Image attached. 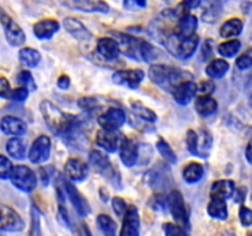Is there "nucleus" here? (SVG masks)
<instances>
[{
  "mask_svg": "<svg viewBox=\"0 0 252 236\" xmlns=\"http://www.w3.org/2000/svg\"><path fill=\"white\" fill-rule=\"evenodd\" d=\"M207 213L209 216L218 220H226L228 219V206L224 199L212 198L207 206Z\"/></svg>",
  "mask_w": 252,
  "mask_h": 236,
  "instance_id": "obj_28",
  "label": "nucleus"
},
{
  "mask_svg": "<svg viewBox=\"0 0 252 236\" xmlns=\"http://www.w3.org/2000/svg\"><path fill=\"white\" fill-rule=\"evenodd\" d=\"M148 76L153 84L169 92H172L180 84L193 79V75L189 71L166 64H153L148 70Z\"/></svg>",
  "mask_w": 252,
  "mask_h": 236,
  "instance_id": "obj_1",
  "label": "nucleus"
},
{
  "mask_svg": "<svg viewBox=\"0 0 252 236\" xmlns=\"http://www.w3.org/2000/svg\"><path fill=\"white\" fill-rule=\"evenodd\" d=\"M244 24L240 19L234 17V19L228 20L221 25L220 30H219V34L223 38H233V37L239 36L243 32Z\"/></svg>",
  "mask_w": 252,
  "mask_h": 236,
  "instance_id": "obj_29",
  "label": "nucleus"
},
{
  "mask_svg": "<svg viewBox=\"0 0 252 236\" xmlns=\"http://www.w3.org/2000/svg\"><path fill=\"white\" fill-rule=\"evenodd\" d=\"M97 123L101 129L107 132H117L126 123V112L120 107H111L98 116Z\"/></svg>",
  "mask_w": 252,
  "mask_h": 236,
  "instance_id": "obj_9",
  "label": "nucleus"
},
{
  "mask_svg": "<svg viewBox=\"0 0 252 236\" xmlns=\"http://www.w3.org/2000/svg\"><path fill=\"white\" fill-rule=\"evenodd\" d=\"M145 182L149 184L152 188H160V187H164L166 182V176L164 174H161L158 170H150L145 174Z\"/></svg>",
  "mask_w": 252,
  "mask_h": 236,
  "instance_id": "obj_37",
  "label": "nucleus"
},
{
  "mask_svg": "<svg viewBox=\"0 0 252 236\" xmlns=\"http://www.w3.org/2000/svg\"><path fill=\"white\" fill-rule=\"evenodd\" d=\"M235 193V183L231 179H219L212 184L211 197L212 198L226 199L231 198Z\"/></svg>",
  "mask_w": 252,
  "mask_h": 236,
  "instance_id": "obj_25",
  "label": "nucleus"
},
{
  "mask_svg": "<svg viewBox=\"0 0 252 236\" xmlns=\"http://www.w3.org/2000/svg\"><path fill=\"white\" fill-rule=\"evenodd\" d=\"M236 66L240 70H246V69L252 66V48H249L248 51L244 52L238 59H236Z\"/></svg>",
  "mask_w": 252,
  "mask_h": 236,
  "instance_id": "obj_44",
  "label": "nucleus"
},
{
  "mask_svg": "<svg viewBox=\"0 0 252 236\" xmlns=\"http://www.w3.org/2000/svg\"><path fill=\"white\" fill-rule=\"evenodd\" d=\"M239 219H240V223L243 226H251L252 225V210L249 209L248 206H241L239 209Z\"/></svg>",
  "mask_w": 252,
  "mask_h": 236,
  "instance_id": "obj_47",
  "label": "nucleus"
},
{
  "mask_svg": "<svg viewBox=\"0 0 252 236\" xmlns=\"http://www.w3.org/2000/svg\"><path fill=\"white\" fill-rule=\"evenodd\" d=\"M134 4L138 5V6H140V7H145V6H147V2H145V1H140V0H137V1H134Z\"/></svg>",
  "mask_w": 252,
  "mask_h": 236,
  "instance_id": "obj_57",
  "label": "nucleus"
},
{
  "mask_svg": "<svg viewBox=\"0 0 252 236\" xmlns=\"http://www.w3.org/2000/svg\"><path fill=\"white\" fill-rule=\"evenodd\" d=\"M198 92L197 88V84L193 81H185V83L180 84L179 86L174 88L172 91V96H174L175 102L179 103L181 106H187L192 100L194 98L196 93Z\"/></svg>",
  "mask_w": 252,
  "mask_h": 236,
  "instance_id": "obj_18",
  "label": "nucleus"
},
{
  "mask_svg": "<svg viewBox=\"0 0 252 236\" xmlns=\"http://www.w3.org/2000/svg\"><path fill=\"white\" fill-rule=\"evenodd\" d=\"M39 176H41L42 184H43V186H47V184L49 183V177H51L48 167H41V170H39Z\"/></svg>",
  "mask_w": 252,
  "mask_h": 236,
  "instance_id": "obj_53",
  "label": "nucleus"
},
{
  "mask_svg": "<svg viewBox=\"0 0 252 236\" xmlns=\"http://www.w3.org/2000/svg\"><path fill=\"white\" fill-rule=\"evenodd\" d=\"M10 181L19 191L30 193L37 187V176L30 167L16 165L10 175Z\"/></svg>",
  "mask_w": 252,
  "mask_h": 236,
  "instance_id": "obj_5",
  "label": "nucleus"
},
{
  "mask_svg": "<svg viewBox=\"0 0 252 236\" xmlns=\"http://www.w3.org/2000/svg\"><path fill=\"white\" fill-rule=\"evenodd\" d=\"M221 4L220 2H208V7L202 14V19L204 22H216L217 19L220 16Z\"/></svg>",
  "mask_w": 252,
  "mask_h": 236,
  "instance_id": "obj_38",
  "label": "nucleus"
},
{
  "mask_svg": "<svg viewBox=\"0 0 252 236\" xmlns=\"http://www.w3.org/2000/svg\"><path fill=\"white\" fill-rule=\"evenodd\" d=\"M157 149H158V151L160 152V155H161V156L164 157V159L166 160L169 164H171V165L176 164L177 162L176 154H175V151L172 150V148L170 147V144L166 142V140H164V139L158 140Z\"/></svg>",
  "mask_w": 252,
  "mask_h": 236,
  "instance_id": "obj_36",
  "label": "nucleus"
},
{
  "mask_svg": "<svg viewBox=\"0 0 252 236\" xmlns=\"http://www.w3.org/2000/svg\"><path fill=\"white\" fill-rule=\"evenodd\" d=\"M245 155H246V160H248V161L252 165V140L250 143H249L248 147H246Z\"/></svg>",
  "mask_w": 252,
  "mask_h": 236,
  "instance_id": "obj_55",
  "label": "nucleus"
},
{
  "mask_svg": "<svg viewBox=\"0 0 252 236\" xmlns=\"http://www.w3.org/2000/svg\"><path fill=\"white\" fill-rule=\"evenodd\" d=\"M229 63L225 59H213L206 66V74L211 79H221L229 70Z\"/></svg>",
  "mask_w": 252,
  "mask_h": 236,
  "instance_id": "obj_30",
  "label": "nucleus"
},
{
  "mask_svg": "<svg viewBox=\"0 0 252 236\" xmlns=\"http://www.w3.org/2000/svg\"><path fill=\"white\" fill-rule=\"evenodd\" d=\"M144 78L145 73L142 69H130V70L115 71L112 75V81L118 86H125L130 90H137Z\"/></svg>",
  "mask_w": 252,
  "mask_h": 236,
  "instance_id": "obj_11",
  "label": "nucleus"
},
{
  "mask_svg": "<svg viewBox=\"0 0 252 236\" xmlns=\"http://www.w3.org/2000/svg\"><path fill=\"white\" fill-rule=\"evenodd\" d=\"M63 188L65 194L68 196L69 201L71 202L73 206L75 208L76 213L81 216V218H85L89 214L91 213V208L89 202L84 198L83 194L76 189V187L73 183L68 182L66 179H63Z\"/></svg>",
  "mask_w": 252,
  "mask_h": 236,
  "instance_id": "obj_12",
  "label": "nucleus"
},
{
  "mask_svg": "<svg viewBox=\"0 0 252 236\" xmlns=\"http://www.w3.org/2000/svg\"><path fill=\"white\" fill-rule=\"evenodd\" d=\"M199 43V37L197 34H193V36L189 37V38L180 39L177 37H175L174 34H170L164 44L166 47L167 51L172 54L174 57L179 59H189L194 53H196V49L198 47Z\"/></svg>",
  "mask_w": 252,
  "mask_h": 236,
  "instance_id": "obj_3",
  "label": "nucleus"
},
{
  "mask_svg": "<svg viewBox=\"0 0 252 236\" xmlns=\"http://www.w3.org/2000/svg\"><path fill=\"white\" fill-rule=\"evenodd\" d=\"M0 129L6 135L21 137L27 132V125L24 120L15 116H5L0 120Z\"/></svg>",
  "mask_w": 252,
  "mask_h": 236,
  "instance_id": "obj_20",
  "label": "nucleus"
},
{
  "mask_svg": "<svg viewBox=\"0 0 252 236\" xmlns=\"http://www.w3.org/2000/svg\"><path fill=\"white\" fill-rule=\"evenodd\" d=\"M63 26L71 36L80 42H89L93 38L91 32L84 26L81 21H79L75 17H65L63 21Z\"/></svg>",
  "mask_w": 252,
  "mask_h": 236,
  "instance_id": "obj_22",
  "label": "nucleus"
},
{
  "mask_svg": "<svg viewBox=\"0 0 252 236\" xmlns=\"http://www.w3.org/2000/svg\"><path fill=\"white\" fill-rule=\"evenodd\" d=\"M19 59L27 68H34L41 61V53L31 47H25V48L20 49Z\"/></svg>",
  "mask_w": 252,
  "mask_h": 236,
  "instance_id": "obj_32",
  "label": "nucleus"
},
{
  "mask_svg": "<svg viewBox=\"0 0 252 236\" xmlns=\"http://www.w3.org/2000/svg\"><path fill=\"white\" fill-rule=\"evenodd\" d=\"M64 170H65V176L70 181L81 182L88 177V164L80 159H69L65 162Z\"/></svg>",
  "mask_w": 252,
  "mask_h": 236,
  "instance_id": "obj_19",
  "label": "nucleus"
},
{
  "mask_svg": "<svg viewBox=\"0 0 252 236\" xmlns=\"http://www.w3.org/2000/svg\"><path fill=\"white\" fill-rule=\"evenodd\" d=\"M52 142L47 135H39L32 143L29 151V159L32 164H42L46 162L51 156Z\"/></svg>",
  "mask_w": 252,
  "mask_h": 236,
  "instance_id": "obj_10",
  "label": "nucleus"
},
{
  "mask_svg": "<svg viewBox=\"0 0 252 236\" xmlns=\"http://www.w3.org/2000/svg\"><path fill=\"white\" fill-rule=\"evenodd\" d=\"M25 229L24 219L16 210L0 203V230L7 233H19Z\"/></svg>",
  "mask_w": 252,
  "mask_h": 236,
  "instance_id": "obj_8",
  "label": "nucleus"
},
{
  "mask_svg": "<svg viewBox=\"0 0 252 236\" xmlns=\"http://www.w3.org/2000/svg\"><path fill=\"white\" fill-rule=\"evenodd\" d=\"M162 230H164L165 236H189L185 229L172 223H165L162 225Z\"/></svg>",
  "mask_w": 252,
  "mask_h": 236,
  "instance_id": "obj_42",
  "label": "nucleus"
},
{
  "mask_svg": "<svg viewBox=\"0 0 252 236\" xmlns=\"http://www.w3.org/2000/svg\"><path fill=\"white\" fill-rule=\"evenodd\" d=\"M197 88L201 96H211L216 90V84L212 80H203L197 85Z\"/></svg>",
  "mask_w": 252,
  "mask_h": 236,
  "instance_id": "obj_48",
  "label": "nucleus"
},
{
  "mask_svg": "<svg viewBox=\"0 0 252 236\" xmlns=\"http://www.w3.org/2000/svg\"><path fill=\"white\" fill-rule=\"evenodd\" d=\"M17 83L21 85V88H27L29 91H36L37 84L34 81L33 76L29 70H22L17 74Z\"/></svg>",
  "mask_w": 252,
  "mask_h": 236,
  "instance_id": "obj_39",
  "label": "nucleus"
},
{
  "mask_svg": "<svg viewBox=\"0 0 252 236\" xmlns=\"http://www.w3.org/2000/svg\"><path fill=\"white\" fill-rule=\"evenodd\" d=\"M121 142L122 139L117 134V132H107V130L100 129L96 134V144L107 152H116L120 150Z\"/></svg>",
  "mask_w": 252,
  "mask_h": 236,
  "instance_id": "obj_23",
  "label": "nucleus"
},
{
  "mask_svg": "<svg viewBox=\"0 0 252 236\" xmlns=\"http://www.w3.org/2000/svg\"><path fill=\"white\" fill-rule=\"evenodd\" d=\"M197 26H198V19L194 15L189 14L177 20L172 34L180 39L189 38V37L196 34L194 32H196Z\"/></svg>",
  "mask_w": 252,
  "mask_h": 236,
  "instance_id": "obj_16",
  "label": "nucleus"
},
{
  "mask_svg": "<svg viewBox=\"0 0 252 236\" xmlns=\"http://www.w3.org/2000/svg\"><path fill=\"white\" fill-rule=\"evenodd\" d=\"M1 25L2 27H4L6 41L9 42L10 46L20 47L25 43V41H26V34H25L24 30H22L11 17L7 16L6 19L1 22Z\"/></svg>",
  "mask_w": 252,
  "mask_h": 236,
  "instance_id": "obj_15",
  "label": "nucleus"
},
{
  "mask_svg": "<svg viewBox=\"0 0 252 236\" xmlns=\"http://www.w3.org/2000/svg\"><path fill=\"white\" fill-rule=\"evenodd\" d=\"M186 144H187V149H189V151L191 152L192 155L201 157V154H199V148H198V144H199L198 133L194 132L193 129L187 130Z\"/></svg>",
  "mask_w": 252,
  "mask_h": 236,
  "instance_id": "obj_40",
  "label": "nucleus"
},
{
  "mask_svg": "<svg viewBox=\"0 0 252 236\" xmlns=\"http://www.w3.org/2000/svg\"><path fill=\"white\" fill-rule=\"evenodd\" d=\"M29 93L30 91L25 88H17L15 90H12L11 93V98L10 100H14L17 101V102H24L26 101V98L29 97Z\"/></svg>",
  "mask_w": 252,
  "mask_h": 236,
  "instance_id": "obj_50",
  "label": "nucleus"
},
{
  "mask_svg": "<svg viewBox=\"0 0 252 236\" xmlns=\"http://www.w3.org/2000/svg\"><path fill=\"white\" fill-rule=\"evenodd\" d=\"M12 169H14V166H12L11 161L6 156L0 154V179L10 178Z\"/></svg>",
  "mask_w": 252,
  "mask_h": 236,
  "instance_id": "obj_43",
  "label": "nucleus"
},
{
  "mask_svg": "<svg viewBox=\"0 0 252 236\" xmlns=\"http://www.w3.org/2000/svg\"><path fill=\"white\" fill-rule=\"evenodd\" d=\"M120 159L127 167H133L139 160V148L130 138H123L120 145Z\"/></svg>",
  "mask_w": 252,
  "mask_h": 236,
  "instance_id": "obj_14",
  "label": "nucleus"
},
{
  "mask_svg": "<svg viewBox=\"0 0 252 236\" xmlns=\"http://www.w3.org/2000/svg\"><path fill=\"white\" fill-rule=\"evenodd\" d=\"M241 49V42L239 39L223 42L218 46V53L224 58H233Z\"/></svg>",
  "mask_w": 252,
  "mask_h": 236,
  "instance_id": "obj_34",
  "label": "nucleus"
},
{
  "mask_svg": "<svg viewBox=\"0 0 252 236\" xmlns=\"http://www.w3.org/2000/svg\"><path fill=\"white\" fill-rule=\"evenodd\" d=\"M197 113L202 117H209L218 110V102L212 96H198L194 105Z\"/></svg>",
  "mask_w": 252,
  "mask_h": 236,
  "instance_id": "obj_26",
  "label": "nucleus"
},
{
  "mask_svg": "<svg viewBox=\"0 0 252 236\" xmlns=\"http://www.w3.org/2000/svg\"><path fill=\"white\" fill-rule=\"evenodd\" d=\"M59 31V24L53 19H44L34 24L33 33L38 39H49Z\"/></svg>",
  "mask_w": 252,
  "mask_h": 236,
  "instance_id": "obj_24",
  "label": "nucleus"
},
{
  "mask_svg": "<svg viewBox=\"0 0 252 236\" xmlns=\"http://www.w3.org/2000/svg\"><path fill=\"white\" fill-rule=\"evenodd\" d=\"M89 162L95 169V171L103 175L106 178L111 179L115 184L120 182V178L116 177L117 176V172L115 171L110 159H108L105 152L100 151V150H91L90 154H89Z\"/></svg>",
  "mask_w": 252,
  "mask_h": 236,
  "instance_id": "obj_7",
  "label": "nucleus"
},
{
  "mask_svg": "<svg viewBox=\"0 0 252 236\" xmlns=\"http://www.w3.org/2000/svg\"><path fill=\"white\" fill-rule=\"evenodd\" d=\"M84 230H85V234H86V236H91L90 231H89V229H88V228H84Z\"/></svg>",
  "mask_w": 252,
  "mask_h": 236,
  "instance_id": "obj_58",
  "label": "nucleus"
},
{
  "mask_svg": "<svg viewBox=\"0 0 252 236\" xmlns=\"http://www.w3.org/2000/svg\"><path fill=\"white\" fill-rule=\"evenodd\" d=\"M167 208L171 213L172 218L176 221L177 225L181 226L185 230H189V216L187 211L186 203H185L184 196L180 191L174 189L167 196Z\"/></svg>",
  "mask_w": 252,
  "mask_h": 236,
  "instance_id": "obj_4",
  "label": "nucleus"
},
{
  "mask_svg": "<svg viewBox=\"0 0 252 236\" xmlns=\"http://www.w3.org/2000/svg\"><path fill=\"white\" fill-rule=\"evenodd\" d=\"M204 175V167L203 165H201L199 162H189V165H186L182 171V177H184L185 181L189 184L197 183V182L201 181L203 178Z\"/></svg>",
  "mask_w": 252,
  "mask_h": 236,
  "instance_id": "obj_27",
  "label": "nucleus"
},
{
  "mask_svg": "<svg viewBox=\"0 0 252 236\" xmlns=\"http://www.w3.org/2000/svg\"><path fill=\"white\" fill-rule=\"evenodd\" d=\"M39 111L42 113L44 122L48 125L52 133L63 138L68 132H70L79 123V118L75 116L66 115L59 107H57L51 101H42L39 105Z\"/></svg>",
  "mask_w": 252,
  "mask_h": 236,
  "instance_id": "obj_2",
  "label": "nucleus"
},
{
  "mask_svg": "<svg viewBox=\"0 0 252 236\" xmlns=\"http://www.w3.org/2000/svg\"><path fill=\"white\" fill-rule=\"evenodd\" d=\"M29 236H42L41 216L34 206L31 208V225H30Z\"/></svg>",
  "mask_w": 252,
  "mask_h": 236,
  "instance_id": "obj_41",
  "label": "nucleus"
},
{
  "mask_svg": "<svg viewBox=\"0 0 252 236\" xmlns=\"http://www.w3.org/2000/svg\"><path fill=\"white\" fill-rule=\"evenodd\" d=\"M112 209L117 216H125L128 206L125 199H122L121 197H115L112 199Z\"/></svg>",
  "mask_w": 252,
  "mask_h": 236,
  "instance_id": "obj_45",
  "label": "nucleus"
},
{
  "mask_svg": "<svg viewBox=\"0 0 252 236\" xmlns=\"http://www.w3.org/2000/svg\"><path fill=\"white\" fill-rule=\"evenodd\" d=\"M116 36V41L120 44L121 52L128 58L133 60H142V51L144 47V39L137 38L134 36H130L127 33H121V32H112Z\"/></svg>",
  "mask_w": 252,
  "mask_h": 236,
  "instance_id": "obj_6",
  "label": "nucleus"
},
{
  "mask_svg": "<svg viewBox=\"0 0 252 236\" xmlns=\"http://www.w3.org/2000/svg\"><path fill=\"white\" fill-rule=\"evenodd\" d=\"M11 93L12 90L11 88H10L9 81H7L6 78L1 76V78H0V97L9 100V98H11Z\"/></svg>",
  "mask_w": 252,
  "mask_h": 236,
  "instance_id": "obj_49",
  "label": "nucleus"
},
{
  "mask_svg": "<svg viewBox=\"0 0 252 236\" xmlns=\"http://www.w3.org/2000/svg\"><path fill=\"white\" fill-rule=\"evenodd\" d=\"M96 223H97L100 230L105 234L106 236H116V231H117V224L113 220L111 216L106 215V214H100L96 218Z\"/></svg>",
  "mask_w": 252,
  "mask_h": 236,
  "instance_id": "obj_35",
  "label": "nucleus"
},
{
  "mask_svg": "<svg viewBox=\"0 0 252 236\" xmlns=\"http://www.w3.org/2000/svg\"><path fill=\"white\" fill-rule=\"evenodd\" d=\"M251 236H252V234H251Z\"/></svg>",
  "mask_w": 252,
  "mask_h": 236,
  "instance_id": "obj_59",
  "label": "nucleus"
},
{
  "mask_svg": "<svg viewBox=\"0 0 252 236\" xmlns=\"http://www.w3.org/2000/svg\"><path fill=\"white\" fill-rule=\"evenodd\" d=\"M6 151L14 159L22 160L26 156V144L19 137L10 138L6 143Z\"/></svg>",
  "mask_w": 252,
  "mask_h": 236,
  "instance_id": "obj_31",
  "label": "nucleus"
},
{
  "mask_svg": "<svg viewBox=\"0 0 252 236\" xmlns=\"http://www.w3.org/2000/svg\"><path fill=\"white\" fill-rule=\"evenodd\" d=\"M235 202L236 203H243L245 201V197H246V188L244 187H240V188L235 189Z\"/></svg>",
  "mask_w": 252,
  "mask_h": 236,
  "instance_id": "obj_54",
  "label": "nucleus"
},
{
  "mask_svg": "<svg viewBox=\"0 0 252 236\" xmlns=\"http://www.w3.org/2000/svg\"><path fill=\"white\" fill-rule=\"evenodd\" d=\"M78 105L80 106V108H83L84 111L91 112V111L96 110V108L98 107V100L96 97H81L80 100L78 101Z\"/></svg>",
  "mask_w": 252,
  "mask_h": 236,
  "instance_id": "obj_46",
  "label": "nucleus"
},
{
  "mask_svg": "<svg viewBox=\"0 0 252 236\" xmlns=\"http://www.w3.org/2000/svg\"><path fill=\"white\" fill-rule=\"evenodd\" d=\"M140 234V219L137 206H129L125 216L121 228L120 236H139Z\"/></svg>",
  "mask_w": 252,
  "mask_h": 236,
  "instance_id": "obj_13",
  "label": "nucleus"
},
{
  "mask_svg": "<svg viewBox=\"0 0 252 236\" xmlns=\"http://www.w3.org/2000/svg\"><path fill=\"white\" fill-rule=\"evenodd\" d=\"M57 86L61 90H68L69 86H70V78L68 75H65V74L61 75L58 78V80H57Z\"/></svg>",
  "mask_w": 252,
  "mask_h": 236,
  "instance_id": "obj_52",
  "label": "nucleus"
},
{
  "mask_svg": "<svg viewBox=\"0 0 252 236\" xmlns=\"http://www.w3.org/2000/svg\"><path fill=\"white\" fill-rule=\"evenodd\" d=\"M96 51L105 60L113 61L118 59L121 53V48L118 42L115 38H110V37H102L97 41L96 44Z\"/></svg>",
  "mask_w": 252,
  "mask_h": 236,
  "instance_id": "obj_17",
  "label": "nucleus"
},
{
  "mask_svg": "<svg viewBox=\"0 0 252 236\" xmlns=\"http://www.w3.org/2000/svg\"><path fill=\"white\" fill-rule=\"evenodd\" d=\"M62 4L66 7L74 10H80L84 12H101L107 14L110 11V6L103 1H90V0H73V1H62Z\"/></svg>",
  "mask_w": 252,
  "mask_h": 236,
  "instance_id": "obj_21",
  "label": "nucleus"
},
{
  "mask_svg": "<svg viewBox=\"0 0 252 236\" xmlns=\"http://www.w3.org/2000/svg\"><path fill=\"white\" fill-rule=\"evenodd\" d=\"M130 107H132V111L134 112V115L142 120H145V122L149 123L157 122V113L153 110H150L149 107H147L145 105H143L140 101H130Z\"/></svg>",
  "mask_w": 252,
  "mask_h": 236,
  "instance_id": "obj_33",
  "label": "nucleus"
},
{
  "mask_svg": "<svg viewBox=\"0 0 252 236\" xmlns=\"http://www.w3.org/2000/svg\"><path fill=\"white\" fill-rule=\"evenodd\" d=\"M213 49H214L213 41H212L211 38L207 39V41L204 42L203 47H202V49H201L202 60H208V58H211L212 54H213Z\"/></svg>",
  "mask_w": 252,
  "mask_h": 236,
  "instance_id": "obj_51",
  "label": "nucleus"
},
{
  "mask_svg": "<svg viewBox=\"0 0 252 236\" xmlns=\"http://www.w3.org/2000/svg\"><path fill=\"white\" fill-rule=\"evenodd\" d=\"M7 16H9V15H7L6 14V12H5V10L4 9H2V7L1 6H0V24H1V22L2 21H4V20L5 19H6V17Z\"/></svg>",
  "mask_w": 252,
  "mask_h": 236,
  "instance_id": "obj_56",
  "label": "nucleus"
}]
</instances>
